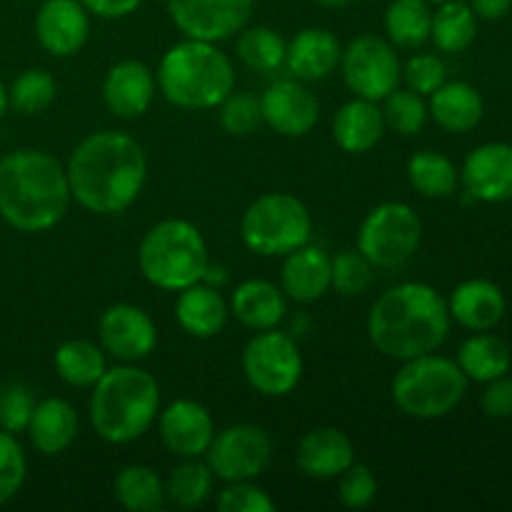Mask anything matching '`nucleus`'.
<instances>
[{"label":"nucleus","instance_id":"obj_1","mask_svg":"<svg viewBox=\"0 0 512 512\" xmlns=\"http://www.w3.org/2000/svg\"><path fill=\"white\" fill-rule=\"evenodd\" d=\"M70 198L95 215H120L138 200L148 180V158L133 135L98 130L75 145L68 165Z\"/></svg>","mask_w":512,"mask_h":512},{"label":"nucleus","instance_id":"obj_2","mask_svg":"<svg viewBox=\"0 0 512 512\" xmlns=\"http://www.w3.org/2000/svg\"><path fill=\"white\" fill-rule=\"evenodd\" d=\"M448 300L428 283H400L385 290L368 313V338L385 358L405 360L438 353L448 340Z\"/></svg>","mask_w":512,"mask_h":512},{"label":"nucleus","instance_id":"obj_3","mask_svg":"<svg viewBox=\"0 0 512 512\" xmlns=\"http://www.w3.org/2000/svg\"><path fill=\"white\" fill-rule=\"evenodd\" d=\"M65 168L45 150H13L0 158V218L18 233H45L70 208Z\"/></svg>","mask_w":512,"mask_h":512},{"label":"nucleus","instance_id":"obj_4","mask_svg":"<svg viewBox=\"0 0 512 512\" xmlns=\"http://www.w3.org/2000/svg\"><path fill=\"white\" fill-rule=\"evenodd\" d=\"M160 413V385L155 375L123 363L108 368L93 385L88 418L95 435L110 445H128L143 438Z\"/></svg>","mask_w":512,"mask_h":512},{"label":"nucleus","instance_id":"obj_5","mask_svg":"<svg viewBox=\"0 0 512 512\" xmlns=\"http://www.w3.org/2000/svg\"><path fill=\"white\" fill-rule=\"evenodd\" d=\"M158 93L175 108L213 110L235 90V70L228 55L210 40L185 38L160 58Z\"/></svg>","mask_w":512,"mask_h":512},{"label":"nucleus","instance_id":"obj_6","mask_svg":"<svg viewBox=\"0 0 512 512\" xmlns=\"http://www.w3.org/2000/svg\"><path fill=\"white\" fill-rule=\"evenodd\" d=\"M208 265V243L190 220H160L140 240L138 268L143 278L160 290L178 293L200 283Z\"/></svg>","mask_w":512,"mask_h":512},{"label":"nucleus","instance_id":"obj_7","mask_svg":"<svg viewBox=\"0 0 512 512\" xmlns=\"http://www.w3.org/2000/svg\"><path fill=\"white\" fill-rule=\"evenodd\" d=\"M468 383L470 380L455 360L428 353L400 365L390 393L400 413L408 418L438 420L463 403Z\"/></svg>","mask_w":512,"mask_h":512},{"label":"nucleus","instance_id":"obj_8","mask_svg":"<svg viewBox=\"0 0 512 512\" xmlns=\"http://www.w3.org/2000/svg\"><path fill=\"white\" fill-rule=\"evenodd\" d=\"M240 235L250 253L283 258L310 243L313 215L308 205L290 193H265L248 205L240 220Z\"/></svg>","mask_w":512,"mask_h":512},{"label":"nucleus","instance_id":"obj_9","mask_svg":"<svg viewBox=\"0 0 512 512\" xmlns=\"http://www.w3.org/2000/svg\"><path fill=\"white\" fill-rule=\"evenodd\" d=\"M423 240V220L408 203H380L365 215L358 230V250L375 268H400Z\"/></svg>","mask_w":512,"mask_h":512},{"label":"nucleus","instance_id":"obj_10","mask_svg":"<svg viewBox=\"0 0 512 512\" xmlns=\"http://www.w3.org/2000/svg\"><path fill=\"white\" fill-rule=\"evenodd\" d=\"M240 365L250 388L265 398H285L303 378L298 343L278 328L258 330L243 348Z\"/></svg>","mask_w":512,"mask_h":512},{"label":"nucleus","instance_id":"obj_11","mask_svg":"<svg viewBox=\"0 0 512 512\" xmlns=\"http://www.w3.org/2000/svg\"><path fill=\"white\" fill-rule=\"evenodd\" d=\"M338 68L350 93L380 103L400 85L403 65L388 38L365 33L345 45Z\"/></svg>","mask_w":512,"mask_h":512},{"label":"nucleus","instance_id":"obj_12","mask_svg":"<svg viewBox=\"0 0 512 512\" xmlns=\"http://www.w3.org/2000/svg\"><path fill=\"white\" fill-rule=\"evenodd\" d=\"M203 458L213 470L215 480L223 483L255 480L270 465L273 440L260 425L235 423L213 435Z\"/></svg>","mask_w":512,"mask_h":512},{"label":"nucleus","instance_id":"obj_13","mask_svg":"<svg viewBox=\"0 0 512 512\" xmlns=\"http://www.w3.org/2000/svg\"><path fill=\"white\" fill-rule=\"evenodd\" d=\"M255 0H165L170 20L185 38L220 40L233 38L248 25Z\"/></svg>","mask_w":512,"mask_h":512},{"label":"nucleus","instance_id":"obj_14","mask_svg":"<svg viewBox=\"0 0 512 512\" xmlns=\"http://www.w3.org/2000/svg\"><path fill=\"white\" fill-rule=\"evenodd\" d=\"M98 340L100 348L120 363H138L158 345V328L138 305L115 303L100 315Z\"/></svg>","mask_w":512,"mask_h":512},{"label":"nucleus","instance_id":"obj_15","mask_svg":"<svg viewBox=\"0 0 512 512\" xmlns=\"http://www.w3.org/2000/svg\"><path fill=\"white\" fill-rule=\"evenodd\" d=\"M260 115L270 130L283 138H303L320 118L318 98L298 78L275 80L260 95Z\"/></svg>","mask_w":512,"mask_h":512},{"label":"nucleus","instance_id":"obj_16","mask_svg":"<svg viewBox=\"0 0 512 512\" xmlns=\"http://www.w3.org/2000/svg\"><path fill=\"white\" fill-rule=\"evenodd\" d=\"M160 443L175 458H203L215 435L213 415L198 400L178 398L158 413Z\"/></svg>","mask_w":512,"mask_h":512},{"label":"nucleus","instance_id":"obj_17","mask_svg":"<svg viewBox=\"0 0 512 512\" xmlns=\"http://www.w3.org/2000/svg\"><path fill=\"white\" fill-rule=\"evenodd\" d=\"M465 193L480 203L512 200V145L483 143L473 148L460 168Z\"/></svg>","mask_w":512,"mask_h":512},{"label":"nucleus","instance_id":"obj_18","mask_svg":"<svg viewBox=\"0 0 512 512\" xmlns=\"http://www.w3.org/2000/svg\"><path fill=\"white\" fill-rule=\"evenodd\" d=\"M90 35V13L80 0H43L35 13V38L45 53L70 58Z\"/></svg>","mask_w":512,"mask_h":512},{"label":"nucleus","instance_id":"obj_19","mask_svg":"<svg viewBox=\"0 0 512 512\" xmlns=\"http://www.w3.org/2000/svg\"><path fill=\"white\" fill-rule=\"evenodd\" d=\"M158 80L143 60H120L103 80V100L118 118H140L155 100Z\"/></svg>","mask_w":512,"mask_h":512},{"label":"nucleus","instance_id":"obj_20","mask_svg":"<svg viewBox=\"0 0 512 512\" xmlns=\"http://www.w3.org/2000/svg\"><path fill=\"white\" fill-rule=\"evenodd\" d=\"M505 310H508L505 293L500 290V285L485 278L463 280L460 285H455L448 298L450 320L473 333L498 328L505 318Z\"/></svg>","mask_w":512,"mask_h":512},{"label":"nucleus","instance_id":"obj_21","mask_svg":"<svg viewBox=\"0 0 512 512\" xmlns=\"http://www.w3.org/2000/svg\"><path fill=\"white\" fill-rule=\"evenodd\" d=\"M280 268V290L285 298L300 305H310L330 290V255L318 245H300L293 253L283 255Z\"/></svg>","mask_w":512,"mask_h":512},{"label":"nucleus","instance_id":"obj_22","mask_svg":"<svg viewBox=\"0 0 512 512\" xmlns=\"http://www.w3.org/2000/svg\"><path fill=\"white\" fill-rule=\"evenodd\" d=\"M298 468L308 478L333 480L355 463V445L338 428H315L298 443Z\"/></svg>","mask_w":512,"mask_h":512},{"label":"nucleus","instance_id":"obj_23","mask_svg":"<svg viewBox=\"0 0 512 512\" xmlns=\"http://www.w3.org/2000/svg\"><path fill=\"white\" fill-rule=\"evenodd\" d=\"M340 40L328 28H303L285 50V65L303 83L330 78L340 65Z\"/></svg>","mask_w":512,"mask_h":512},{"label":"nucleus","instance_id":"obj_24","mask_svg":"<svg viewBox=\"0 0 512 512\" xmlns=\"http://www.w3.org/2000/svg\"><path fill=\"white\" fill-rule=\"evenodd\" d=\"M80 420L73 405L63 398H45L35 403L28 423V438L33 448L45 458L65 453L78 440Z\"/></svg>","mask_w":512,"mask_h":512},{"label":"nucleus","instance_id":"obj_25","mask_svg":"<svg viewBox=\"0 0 512 512\" xmlns=\"http://www.w3.org/2000/svg\"><path fill=\"white\" fill-rule=\"evenodd\" d=\"M230 308L225 298L220 295L218 288L200 280V283L188 285V288L178 290V300H175V320L180 328L193 338H215L220 330L225 328Z\"/></svg>","mask_w":512,"mask_h":512},{"label":"nucleus","instance_id":"obj_26","mask_svg":"<svg viewBox=\"0 0 512 512\" xmlns=\"http://www.w3.org/2000/svg\"><path fill=\"white\" fill-rule=\"evenodd\" d=\"M228 308L238 318V323L258 333V330L278 328L283 323L285 313H288V298L280 290V285L253 278L243 280L233 290Z\"/></svg>","mask_w":512,"mask_h":512},{"label":"nucleus","instance_id":"obj_27","mask_svg":"<svg viewBox=\"0 0 512 512\" xmlns=\"http://www.w3.org/2000/svg\"><path fill=\"white\" fill-rule=\"evenodd\" d=\"M383 110L375 100L358 98L340 105L333 118V140L345 153H368L385 135Z\"/></svg>","mask_w":512,"mask_h":512},{"label":"nucleus","instance_id":"obj_28","mask_svg":"<svg viewBox=\"0 0 512 512\" xmlns=\"http://www.w3.org/2000/svg\"><path fill=\"white\" fill-rule=\"evenodd\" d=\"M428 115L448 133H470L485 115V100L475 85L463 80H445L428 103Z\"/></svg>","mask_w":512,"mask_h":512},{"label":"nucleus","instance_id":"obj_29","mask_svg":"<svg viewBox=\"0 0 512 512\" xmlns=\"http://www.w3.org/2000/svg\"><path fill=\"white\" fill-rule=\"evenodd\" d=\"M455 363L460 365L465 378L485 385L500 375L510 373L512 353L503 338L485 330V333H475L468 340H463L458 355H455Z\"/></svg>","mask_w":512,"mask_h":512},{"label":"nucleus","instance_id":"obj_30","mask_svg":"<svg viewBox=\"0 0 512 512\" xmlns=\"http://www.w3.org/2000/svg\"><path fill=\"white\" fill-rule=\"evenodd\" d=\"M55 373L70 388H93L103 373L108 370L105 363V350L95 345L93 340L73 338L58 345L53 355Z\"/></svg>","mask_w":512,"mask_h":512},{"label":"nucleus","instance_id":"obj_31","mask_svg":"<svg viewBox=\"0 0 512 512\" xmlns=\"http://www.w3.org/2000/svg\"><path fill=\"white\" fill-rule=\"evenodd\" d=\"M478 35V15L465 0H445L433 10L430 40L443 53H463L475 43Z\"/></svg>","mask_w":512,"mask_h":512},{"label":"nucleus","instance_id":"obj_32","mask_svg":"<svg viewBox=\"0 0 512 512\" xmlns=\"http://www.w3.org/2000/svg\"><path fill=\"white\" fill-rule=\"evenodd\" d=\"M113 495L130 512H158L165 508V483L148 465L130 463L118 470Z\"/></svg>","mask_w":512,"mask_h":512},{"label":"nucleus","instance_id":"obj_33","mask_svg":"<svg viewBox=\"0 0 512 512\" xmlns=\"http://www.w3.org/2000/svg\"><path fill=\"white\" fill-rule=\"evenodd\" d=\"M165 483V503L180 510H195L208 503L213 495L215 475L210 465L200 458H183V463L170 470Z\"/></svg>","mask_w":512,"mask_h":512},{"label":"nucleus","instance_id":"obj_34","mask_svg":"<svg viewBox=\"0 0 512 512\" xmlns=\"http://www.w3.org/2000/svg\"><path fill=\"white\" fill-rule=\"evenodd\" d=\"M433 8L428 0H390L385 8V35L398 48H420L430 40Z\"/></svg>","mask_w":512,"mask_h":512},{"label":"nucleus","instance_id":"obj_35","mask_svg":"<svg viewBox=\"0 0 512 512\" xmlns=\"http://www.w3.org/2000/svg\"><path fill=\"white\" fill-rule=\"evenodd\" d=\"M408 180L423 198H450L460 185V170L438 150H420L408 160Z\"/></svg>","mask_w":512,"mask_h":512},{"label":"nucleus","instance_id":"obj_36","mask_svg":"<svg viewBox=\"0 0 512 512\" xmlns=\"http://www.w3.org/2000/svg\"><path fill=\"white\" fill-rule=\"evenodd\" d=\"M238 58L258 73H273L285 65L288 43L268 25H245L238 33Z\"/></svg>","mask_w":512,"mask_h":512},{"label":"nucleus","instance_id":"obj_37","mask_svg":"<svg viewBox=\"0 0 512 512\" xmlns=\"http://www.w3.org/2000/svg\"><path fill=\"white\" fill-rule=\"evenodd\" d=\"M58 83L45 68H28L8 88L10 108L23 115H38L55 103Z\"/></svg>","mask_w":512,"mask_h":512},{"label":"nucleus","instance_id":"obj_38","mask_svg":"<svg viewBox=\"0 0 512 512\" xmlns=\"http://www.w3.org/2000/svg\"><path fill=\"white\" fill-rule=\"evenodd\" d=\"M380 110H383L385 128L393 130V133L403 135V138H413L428 123V103H425L423 95L413 93L408 88H395L393 93L385 95L380 100Z\"/></svg>","mask_w":512,"mask_h":512},{"label":"nucleus","instance_id":"obj_39","mask_svg":"<svg viewBox=\"0 0 512 512\" xmlns=\"http://www.w3.org/2000/svg\"><path fill=\"white\" fill-rule=\"evenodd\" d=\"M373 273L375 265L358 248H345L330 258V288L345 298L363 295L373 285Z\"/></svg>","mask_w":512,"mask_h":512},{"label":"nucleus","instance_id":"obj_40","mask_svg":"<svg viewBox=\"0 0 512 512\" xmlns=\"http://www.w3.org/2000/svg\"><path fill=\"white\" fill-rule=\"evenodd\" d=\"M25 475H28V460L23 445L13 433L0 430V505L10 503L20 493Z\"/></svg>","mask_w":512,"mask_h":512},{"label":"nucleus","instance_id":"obj_41","mask_svg":"<svg viewBox=\"0 0 512 512\" xmlns=\"http://www.w3.org/2000/svg\"><path fill=\"white\" fill-rule=\"evenodd\" d=\"M220 108V125H223L225 133L235 135V138H245V135H253L258 130V125L263 123V115H260V98L250 93H230Z\"/></svg>","mask_w":512,"mask_h":512},{"label":"nucleus","instance_id":"obj_42","mask_svg":"<svg viewBox=\"0 0 512 512\" xmlns=\"http://www.w3.org/2000/svg\"><path fill=\"white\" fill-rule=\"evenodd\" d=\"M400 80L408 90L423 95V98H430L448 80V68H445L443 58H438V55L418 53L405 60V65L400 68Z\"/></svg>","mask_w":512,"mask_h":512},{"label":"nucleus","instance_id":"obj_43","mask_svg":"<svg viewBox=\"0 0 512 512\" xmlns=\"http://www.w3.org/2000/svg\"><path fill=\"white\" fill-rule=\"evenodd\" d=\"M35 395L28 385L8 383L0 388V430L20 435L28 430L30 415L35 410Z\"/></svg>","mask_w":512,"mask_h":512},{"label":"nucleus","instance_id":"obj_44","mask_svg":"<svg viewBox=\"0 0 512 512\" xmlns=\"http://www.w3.org/2000/svg\"><path fill=\"white\" fill-rule=\"evenodd\" d=\"M338 498L345 508L363 510L378 495V480L373 470L363 463H353L343 475H338Z\"/></svg>","mask_w":512,"mask_h":512},{"label":"nucleus","instance_id":"obj_45","mask_svg":"<svg viewBox=\"0 0 512 512\" xmlns=\"http://www.w3.org/2000/svg\"><path fill=\"white\" fill-rule=\"evenodd\" d=\"M215 505H218L220 512H273L275 510V500L270 498L263 488H258L253 480L228 483V488L220 490Z\"/></svg>","mask_w":512,"mask_h":512},{"label":"nucleus","instance_id":"obj_46","mask_svg":"<svg viewBox=\"0 0 512 512\" xmlns=\"http://www.w3.org/2000/svg\"><path fill=\"white\" fill-rule=\"evenodd\" d=\"M480 408H483V413L493 420L512 418V375L510 373L485 383L483 395H480Z\"/></svg>","mask_w":512,"mask_h":512},{"label":"nucleus","instance_id":"obj_47","mask_svg":"<svg viewBox=\"0 0 512 512\" xmlns=\"http://www.w3.org/2000/svg\"><path fill=\"white\" fill-rule=\"evenodd\" d=\"M90 15L103 20H120L133 15L143 5V0H80Z\"/></svg>","mask_w":512,"mask_h":512},{"label":"nucleus","instance_id":"obj_48","mask_svg":"<svg viewBox=\"0 0 512 512\" xmlns=\"http://www.w3.org/2000/svg\"><path fill=\"white\" fill-rule=\"evenodd\" d=\"M470 8L483 20H500L510 13L512 0H470Z\"/></svg>","mask_w":512,"mask_h":512},{"label":"nucleus","instance_id":"obj_49","mask_svg":"<svg viewBox=\"0 0 512 512\" xmlns=\"http://www.w3.org/2000/svg\"><path fill=\"white\" fill-rule=\"evenodd\" d=\"M10 108V100H8V88L3 85V80H0V120L5 118V113H8Z\"/></svg>","mask_w":512,"mask_h":512},{"label":"nucleus","instance_id":"obj_50","mask_svg":"<svg viewBox=\"0 0 512 512\" xmlns=\"http://www.w3.org/2000/svg\"><path fill=\"white\" fill-rule=\"evenodd\" d=\"M318 5H323V8H343V5H348L350 0H315Z\"/></svg>","mask_w":512,"mask_h":512},{"label":"nucleus","instance_id":"obj_51","mask_svg":"<svg viewBox=\"0 0 512 512\" xmlns=\"http://www.w3.org/2000/svg\"><path fill=\"white\" fill-rule=\"evenodd\" d=\"M430 5H440V3H445V0H428Z\"/></svg>","mask_w":512,"mask_h":512}]
</instances>
